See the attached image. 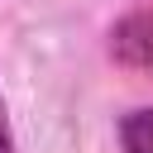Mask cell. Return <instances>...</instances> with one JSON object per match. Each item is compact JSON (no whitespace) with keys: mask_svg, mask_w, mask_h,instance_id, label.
Returning <instances> with one entry per match:
<instances>
[{"mask_svg":"<svg viewBox=\"0 0 153 153\" xmlns=\"http://www.w3.org/2000/svg\"><path fill=\"white\" fill-rule=\"evenodd\" d=\"M0 153H14V134H10V115H5V100H0Z\"/></svg>","mask_w":153,"mask_h":153,"instance_id":"cell-3","label":"cell"},{"mask_svg":"<svg viewBox=\"0 0 153 153\" xmlns=\"http://www.w3.org/2000/svg\"><path fill=\"white\" fill-rule=\"evenodd\" d=\"M120 143H124V153H153V105L129 110L120 120Z\"/></svg>","mask_w":153,"mask_h":153,"instance_id":"cell-2","label":"cell"},{"mask_svg":"<svg viewBox=\"0 0 153 153\" xmlns=\"http://www.w3.org/2000/svg\"><path fill=\"white\" fill-rule=\"evenodd\" d=\"M110 57L120 67H129V72L153 67V10H129L110 29Z\"/></svg>","mask_w":153,"mask_h":153,"instance_id":"cell-1","label":"cell"}]
</instances>
